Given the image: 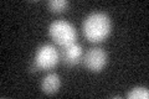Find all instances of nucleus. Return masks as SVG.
<instances>
[{
  "label": "nucleus",
  "mask_w": 149,
  "mask_h": 99,
  "mask_svg": "<svg viewBox=\"0 0 149 99\" xmlns=\"http://www.w3.org/2000/svg\"><path fill=\"white\" fill-rule=\"evenodd\" d=\"M49 35L55 44L61 47L73 44L77 39V31L74 26L66 20H56L51 22L49 27Z\"/></svg>",
  "instance_id": "nucleus-2"
},
{
  "label": "nucleus",
  "mask_w": 149,
  "mask_h": 99,
  "mask_svg": "<svg viewBox=\"0 0 149 99\" xmlns=\"http://www.w3.org/2000/svg\"><path fill=\"white\" fill-rule=\"evenodd\" d=\"M61 87V79H60L57 73H49L41 81V91L45 94L52 96L60 91Z\"/></svg>",
  "instance_id": "nucleus-6"
},
{
  "label": "nucleus",
  "mask_w": 149,
  "mask_h": 99,
  "mask_svg": "<svg viewBox=\"0 0 149 99\" xmlns=\"http://www.w3.org/2000/svg\"><path fill=\"white\" fill-rule=\"evenodd\" d=\"M107 61H108V56L107 52L101 48V47H92L83 55V63L85 67L91 71V72L98 73L102 72V69L106 67Z\"/></svg>",
  "instance_id": "nucleus-4"
},
{
  "label": "nucleus",
  "mask_w": 149,
  "mask_h": 99,
  "mask_svg": "<svg viewBox=\"0 0 149 99\" xmlns=\"http://www.w3.org/2000/svg\"><path fill=\"white\" fill-rule=\"evenodd\" d=\"M47 6L52 12H63L67 10L68 1L67 0H51L47 3Z\"/></svg>",
  "instance_id": "nucleus-8"
},
{
  "label": "nucleus",
  "mask_w": 149,
  "mask_h": 99,
  "mask_svg": "<svg viewBox=\"0 0 149 99\" xmlns=\"http://www.w3.org/2000/svg\"><path fill=\"white\" fill-rule=\"evenodd\" d=\"M128 99H148L149 98V89L146 87H136L130 89L127 94Z\"/></svg>",
  "instance_id": "nucleus-7"
},
{
  "label": "nucleus",
  "mask_w": 149,
  "mask_h": 99,
  "mask_svg": "<svg viewBox=\"0 0 149 99\" xmlns=\"http://www.w3.org/2000/svg\"><path fill=\"white\" fill-rule=\"evenodd\" d=\"M85 37L93 44L104 41L111 35L112 20L106 12L96 11L90 14L82 25Z\"/></svg>",
  "instance_id": "nucleus-1"
},
{
  "label": "nucleus",
  "mask_w": 149,
  "mask_h": 99,
  "mask_svg": "<svg viewBox=\"0 0 149 99\" xmlns=\"http://www.w3.org/2000/svg\"><path fill=\"white\" fill-rule=\"evenodd\" d=\"M58 61H60V53L54 45H50V44L41 45L36 50L32 69L50 71L57 66Z\"/></svg>",
  "instance_id": "nucleus-3"
},
{
  "label": "nucleus",
  "mask_w": 149,
  "mask_h": 99,
  "mask_svg": "<svg viewBox=\"0 0 149 99\" xmlns=\"http://www.w3.org/2000/svg\"><path fill=\"white\" fill-rule=\"evenodd\" d=\"M83 55L85 53H83L82 46L78 45L77 42H73V44H70L67 46L62 47L61 57L68 67H73V66L80 63L83 60Z\"/></svg>",
  "instance_id": "nucleus-5"
}]
</instances>
